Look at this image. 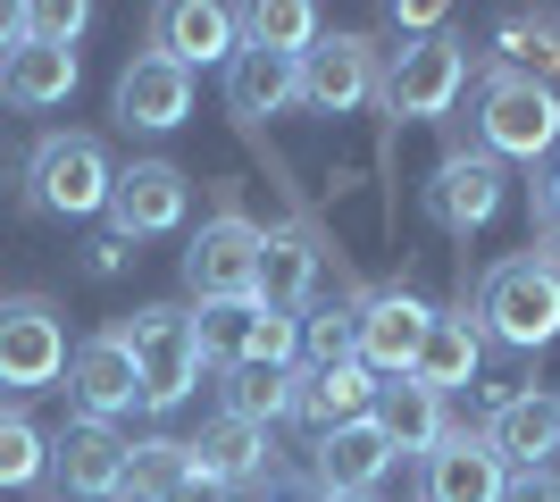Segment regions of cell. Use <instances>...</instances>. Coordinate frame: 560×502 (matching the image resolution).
I'll use <instances>...</instances> for the list:
<instances>
[{
	"label": "cell",
	"mask_w": 560,
	"mask_h": 502,
	"mask_svg": "<svg viewBox=\"0 0 560 502\" xmlns=\"http://www.w3.org/2000/svg\"><path fill=\"white\" fill-rule=\"evenodd\" d=\"M468 118H477V151L486 160H552L560 151V93L552 84H527V75L486 68L477 93H468Z\"/></svg>",
	"instance_id": "obj_1"
},
{
	"label": "cell",
	"mask_w": 560,
	"mask_h": 502,
	"mask_svg": "<svg viewBox=\"0 0 560 502\" xmlns=\"http://www.w3.org/2000/svg\"><path fill=\"white\" fill-rule=\"evenodd\" d=\"M477 327L493 343H511V352H544L560 335V268L536 260V252H511V260L486 268V285H477Z\"/></svg>",
	"instance_id": "obj_2"
},
{
	"label": "cell",
	"mask_w": 560,
	"mask_h": 502,
	"mask_svg": "<svg viewBox=\"0 0 560 502\" xmlns=\"http://www.w3.org/2000/svg\"><path fill=\"white\" fill-rule=\"evenodd\" d=\"M468 93V43L460 34H419V43L385 50V68H376V101H385V118H452Z\"/></svg>",
	"instance_id": "obj_3"
},
{
	"label": "cell",
	"mask_w": 560,
	"mask_h": 502,
	"mask_svg": "<svg viewBox=\"0 0 560 502\" xmlns=\"http://www.w3.org/2000/svg\"><path fill=\"white\" fill-rule=\"evenodd\" d=\"M117 343L135 352V377H142V410H176L201 377V335H192L185 302H142L135 318H117Z\"/></svg>",
	"instance_id": "obj_4"
},
{
	"label": "cell",
	"mask_w": 560,
	"mask_h": 502,
	"mask_svg": "<svg viewBox=\"0 0 560 502\" xmlns=\"http://www.w3.org/2000/svg\"><path fill=\"white\" fill-rule=\"evenodd\" d=\"M109 185H117V167L101 151V135H43L34 160H25V201L43 218H101Z\"/></svg>",
	"instance_id": "obj_5"
},
{
	"label": "cell",
	"mask_w": 560,
	"mask_h": 502,
	"mask_svg": "<svg viewBox=\"0 0 560 502\" xmlns=\"http://www.w3.org/2000/svg\"><path fill=\"white\" fill-rule=\"evenodd\" d=\"M259 252H268V226L243 210L201 218V235L185 243V293L201 311L218 302H259Z\"/></svg>",
	"instance_id": "obj_6"
},
{
	"label": "cell",
	"mask_w": 560,
	"mask_h": 502,
	"mask_svg": "<svg viewBox=\"0 0 560 502\" xmlns=\"http://www.w3.org/2000/svg\"><path fill=\"white\" fill-rule=\"evenodd\" d=\"M68 377V318L50 293H0V385L43 394Z\"/></svg>",
	"instance_id": "obj_7"
},
{
	"label": "cell",
	"mask_w": 560,
	"mask_h": 502,
	"mask_svg": "<svg viewBox=\"0 0 560 502\" xmlns=\"http://www.w3.org/2000/svg\"><path fill=\"white\" fill-rule=\"evenodd\" d=\"M192 210V176L176 160H135V167H117V185H109V235L142 243V235H176Z\"/></svg>",
	"instance_id": "obj_8"
},
{
	"label": "cell",
	"mask_w": 560,
	"mask_h": 502,
	"mask_svg": "<svg viewBox=\"0 0 560 502\" xmlns=\"http://www.w3.org/2000/svg\"><path fill=\"white\" fill-rule=\"evenodd\" d=\"M376 68H385V50L369 34H318L302 50V101L318 118H351L376 101Z\"/></svg>",
	"instance_id": "obj_9"
},
{
	"label": "cell",
	"mask_w": 560,
	"mask_h": 502,
	"mask_svg": "<svg viewBox=\"0 0 560 502\" xmlns=\"http://www.w3.org/2000/svg\"><path fill=\"white\" fill-rule=\"evenodd\" d=\"M427 302L410 285H385V293H360V343L351 360L369 369V377H410L419 369V343H427Z\"/></svg>",
	"instance_id": "obj_10"
},
{
	"label": "cell",
	"mask_w": 560,
	"mask_h": 502,
	"mask_svg": "<svg viewBox=\"0 0 560 502\" xmlns=\"http://www.w3.org/2000/svg\"><path fill=\"white\" fill-rule=\"evenodd\" d=\"M109 118L126 135H176L192 118V75L176 59H160V50H135L126 75H117V93H109Z\"/></svg>",
	"instance_id": "obj_11"
},
{
	"label": "cell",
	"mask_w": 560,
	"mask_h": 502,
	"mask_svg": "<svg viewBox=\"0 0 560 502\" xmlns=\"http://www.w3.org/2000/svg\"><path fill=\"white\" fill-rule=\"evenodd\" d=\"M50 478L75 502H126V435L101 419H68L50 435Z\"/></svg>",
	"instance_id": "obj_12"
},
{
	"label": "cell",
	"mask_w": 560,
	"mask_h": 502,
	"mask_svg": "<svg viewBox=\"0 0 560 502\" xmlns=\"http://www.w3.org/2000/svg\"><path fill=\"white\" fill-rule=\"evenodd\" d=\"M502 160H486V151H444L435 160V176H427V210H435V226L444 235H477V226H493V210H502Z\"/></svg>",
	"instance_id": "obj_13"
},
{
	"label": "cell",
	"mask_w": 560,
	"mask_h": 502,
	"mask_svg": "<svg viewBox=\"0 0 560 502\" xmlns=\"http://www.w3.org/2000/svg\"><path fill=\"white\" fill-rule=\"evenodd\" d=\"M502 494H511V469L486 444V428H452L419 460V502H502Z\"/></svg>",
	"instance_id": "obj_14"
},
{
	"label": "cell",
	"mask_w": 560,
	"mask_h": 502,
	"mask_svg": "<svg viewBox=\"0 0 560 502\" xmlns=\"http://www.w3.org/2000/svg\"><path fill=\"white\" fill-rule=\"evenodd\" d=\"M327 235L310 226V218H293V226H268V252H259V302L284 318L310 311V293H318V277H327Z\"/></svg>",
	"instance_id": "obj_15"
},
{
	"label": "cell",
	"mask_w": 560,
	"mask_h": 502,
	"mask_svg": "<svg viewBox=\"0 0 560 502\" xmlns=\"http://www.w3.org/2000/svg\"><path fill=\"white\" fill-rule=\"evenodd\" d=\"M68 394H75V419H101V428L142 410V377H135V352L117 343V327L68 352Z\"/></svg>",
	"instance_id": "obj_16"
},
{
	"label": "cell",
	"mask_w": 560,
	"mask_h": 502,
	"mask_svg": "<svg viewBox=\"0 0 560 502\" xmlns=\"http://www.w3.org/2000/svg\"><path fill=\"white\" fill-rule=\"evenodd\" d=\"M385 469H394V444H385L376 419H351V428L310 435V486H318V494H376Z\"/></svg>",
	"instance_id": "obj_17"
},
{
	"label": "cell",
	"mask_w": 560,
	"mask_h": 502,
	"mask_svg": "<svg viewBox=\"0 0 560 502\" xmlns=\"http://www.w3.org/2000/svg\"><path fill=\"white\" fill-rule=\"evenodd\" d=\"M151 50L160 59H176V68H226L234 59V9H218V0H167V9H151Z\"/></svg>",
	"instance_id": "obj_18"
},
{
	"label": "cell",
	"mask_w": 560,
	"mask_h": 502,
	"mask_svg": "<svg viewBox=\"0 0 560 502\" xmlns=\"http://www.w3.org/2000/svg\"><path fill=\"white\" fill-rule=\"evenodd\" d=\"M486 444L502 453V469L536 478L544 460L560 453V410H552V394H536V385L502 394V402H493V419H486Z\"/></svg>",
	"instance_id": "obj_19"
},
{
	"label": "cell",
	"mask_w": 560,
	"mask_h": 502,
	"mask_svg": "<svg viewBox=\"0 0 560 502\" xmlns=\"http://www.w3.org/2000/svg\"><path fill=\"white\" fill-rule=\"evenodd\" d=\"M293 101H302V59H277V50L234 43V59H226V118L234 126L284 118Z\"/></svg>",
	"instance_id": "obj_20"
},
{
	"label": "cell",
	"mask_w": 560,
	"mask_h": 502,
	"mask_svg": "<svg viewBox=\"0 0 560 502\" xmlns=\"http://www.w3.org/2000/svg\"><path fill=\"white\" fill-rule=\"evenodd\" d=\"M185 453H192V478L226 486V494H243L259 469H277V444H268V428H252V419H226V410H218L201 435H185Z\"/></svg>",
	"instance_id": "obj_21"
},
{
	"label": "cell",
	"mask_w": 560,
	"mask_h": 502,
	"mask_svg": "<svg viewBox=\"0 0 560 502\" xmlns=\"http://www.w3.org/2000/svg\"><path fill=\"white\" fill-rule=\"evenodd\" d=\"M369 419L385 428L394 460H427V453L452 435L444 394H435V385H419V377H385V385H376V410H369Z\"/></svg>",
	"instance_id": "obj_22"
},
{
	"label": "cell",
	"mask_w": 560,
	"mask_h": 502,
	"mask_svg": "<svg viewBox=\"0 0 560 502\" xmlns=\"http://www.w3.org/2000/svg\"><path fill=\"white\" fill-rule=\"evenodd\" d=\"M369 410H376V377L360 360H343V369H293V419H302L310 435L351 428V419H369Z\"/></svg>",
	"instance_id": "obj_23"
},
{
	"label": "cell",
	"mask_w": 560,
	"mask_h": 502,
	"mask_svg": "<svg viewBox=\"0 0 560 502\" xmlns=\"http://www.w3.org/2000/svg\"><path fill=\"white\" fill-rule=\"evenodd\" d=\"M493 68L560 93V17L552 9H502L493 17Z\"/></svg>",
	"instance_id": "obj_24"
},
{
	"label": "cell",
	"mask_w": 560,
	"mask_h": 502,
	"mask_svg": "<svg viewBox=\"0 0 560 502\" xmlns=\"http://www.w3.org/2000/svg\"><path fill=\"white\" fill-rule=\"evenodd\" d=\"M75 75H84V59L59 43H18L9 59H0V101L9 109H59V101L75 93Z\"/></svg>",
	"instance_id": "obj_25"
},
{
	"label": "cell",
	"mask_w": 560,
	"mask_h": 502,
	"mask_svg": "<svg viewBox=\"0 0 560 502\" xmlns=\"http://www.w3.org/2000/svg\"><path fill=\"white\" fill-rule=\"evenodd\" d=\"M477 369H486V327L468 311H435L427 318V343H419V369L410 377L435 385V394H452V385H477Z\"/></svg>",
	"instance_id": "obj_26"
},
{
	"label": "cell",
	"mask_w": 560,
	"mask_h": 502,
	"mask_svg": "<svg viewBox=\"0 0 560 502\" xmlns=\"http://www.w3.org/2000/svg\"><path fill=\"white\" fill-rule=\"evenodd\" d=\"M234 34L252 50H277V59H302L327 25H318V9H302V0H259V9H234Z\"/></svg>",
	"instance_id": "obj_27"
},
{
	"label": "cell",
	"mask_w": 560,
	"mask_h": 502,
	"mask_svg": "<svg viewBox=\"0 0 560 502\" xmlns=\"http://www.w3.org/2000/svg\"><path fill=\"white\" fill-rule=\"evenodd\" d=\"M185 478H192L185 435H126V494L135 502H167Z\"/></svg>",
	"instance_id": "obj_28"
},
{
	"label": "cell",
	"mask_w": 560,
	"mask_h": 502,
	"mask_svg": "<svg viewBox=\"0 0 560 502\" xmlns=\"http://www.w3.org/2000/svg\"><path fill=\"white\" fill-rule=\"evenodd\" d=\"M360 343V293L351 302H310L302 311V369H343Z\"/></svg>",
	"instance_id": "obj_29"
},
{
	"label": "cell",
	"mask_w": 560,
	"mask_h": 502,
	"mask_svg": "<svg viewBox=\"0 0 560 502\" xmlns=\"http://www.w3.org/2000/svg\"><path fill=\"white\" fill-rule=\"evenodd\" d=\"M226 419H252V428L293 419V369H226Z\"/></svg>",
	"instance_id": "obj_30"
},
{
	"label": "cell",
	"mask_w": 560,
	"mask_h": 502,
	"mask_svg": "<svg viewBox=\"0 0 560 502\" xmlns=\"http://www.w3.org/2000/svg\"><path fill=\"white\" fill-rule=\"evenodd\" d=\"M50 478V435L25 419V410H0V486H43Z\"/></svg>",
	"instance_id": "obj_31"
},
{
	"label": "cell",
	"mask_w": 560,
	"mask_h": 502,
	"mask_svg": "<svg viewBox=\"0 0 560 502\" xmlns=\"http://www.w3.org/2000/svg\"><path fill=\"white\" fill-rule=\"evenodd\" d=\"M93 25V9L84 0H34L25 9V43H59V50H75V34Z\"/></svg>",
	"instance_id": "obj_32"
},
{
	"label": "cell",
	"mask_w": 560,
	"mask_h": 502,
	"mask_svg": "<svg viewBox=\"0 0 560 502\" xmlns=\"http://www.w3.org/2000/svg\"><path fill=\"white\" fill-rule=\"evenodd\" d=\"M126 268H135V243L101 226V235L84 243V277H93V285H109V277H126Z\"/></svg>",
	"instance_id": "obj_33"
},
{
	"label": "cell",
	"mask_w": 560,
	"mask_h": 502,
	"mask_svg": "<svg viewBox=\"0 0 560 502\" xmlns=\"http://www.w3.org/2000/svg\"><path fill=\"white\" fill-rule=\"evenodd\" d=\"M536 260H552L560 268V201L536 185Z\"/></svg>",
	"instance_id": "obj_34"
},
{
	"label": "cell",
	"mask_w": 560,
	"mask_h": 502,
	"mask_svg": "<svg viewBox=\"0 0 560 502\" xmlns=\"http://www.w3.org/2000/svg\"><path fill=\"white\" fill-rule=\"evenodd\" d=\"M502 502H560V478L552 469H536V478H511V494Z\"/></svg>",
	"instance_id": "obj_35"
},
{
	"label": "cell",
	"mask_w": 560,
	"mask_h": 502,
	"mask_svg": "<svg viewBox=\"0 0 560 502\" xmlns=\"http://www.w3.org/2000/svg\"><path fill=\"white\" fill-rule=\"evenodd\" d=\"M167 502H243V494H226V486H210V478H185Z\"/></svg>",
	"instance_id": "obj_36"
},
{
	"label": "cell",
	"mask_w": 560,
	"mask_h": 502,
	"mask_svg": "<svg viewBox=\"0 0 560 502\" xmlns=\"http://www.w3.org/2000/svg\"><path fill=\"white\" fill-rule=\"evenodd\" d=\"M18 43H25V9H9V0H0V59H9Z\"/></svg>",
	"instance_id": "obj_37"
},
{
	"label": "cell",
	"mask_w": 560,
	"mask_h": 502,
	"mask_svg": "<svg viewBox=\"0 0 560 502\" xmlns=\"http://www.w3.org/2000/svg\"><path fill=\"white\" fill-rule=\"evenodd\" d=\"M318 502H376V494H318Z\"/></svg>",
	"instance_id": "obj_38"
},
{
	"label": "cell",
	"mask_w": 560,
	"mask_h": 502,
	"mask_svg": "<svg viewBox=\"0 0 560 502\" xmlns=\"http://www.w3.org/2000/svg\"><path fill=\"white\" fill-rule=\"evenodd\" d=\"M544 192H552V201H560V167H552V176H544Z\"/></svg>",
	"instance_id": "obj_39"
},
{
	"label": "cell",
	"mask_w": 560,
	"mask_h": 502,
	"mask_svg": "<svg viewBox=\"0 0 560 502\" xmlns=\"http://www.w3.org/2000/svg\"><path fill=\"white\" fill-rule=\"evenodd\" d=\"M552 410H560V394H552Z\"/></svg>",
	"instance_id": "obj_40"
}]
</instances>
